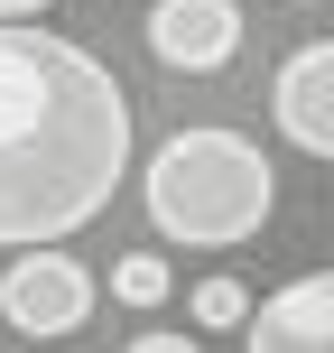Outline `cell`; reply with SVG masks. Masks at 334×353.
I'll return each mask as SVG.
<instances>
[{
    "label": "cell",
    "instance_id": "6da1fadb",
    "mask_svg": "<svg viewBox=\"0 0 334 353\" xmlns=\"http://www.w3.org/2000/svg\"><path fill=\"white\" fill-rule=\"evenodd\" d=\"M130 176V93L103 56L0 19V251L65 242Z\"/></svg>",
    "mask_w": 334,
    "mask_h": 353
},
{
    "label": "cell",
    "instance_id": "7a4b0ae2",
    "mask_svg": "<svg viewBox=\"0 0 334 353\" xmlns=\"http://www.w3.org/2000/svg\"><path fill=\"white\" fill-rule=\"evenodd\" d=\"M140 205L167 242L186 251H242L251 232L269 223L279 205V168L260 159V140L242 130H176V140L149 149V176H140Z\"/></svg>",
    "mask_w": 334,
    "mask_h": 353
},
{
    "label": "cell",
    "instance_id": "3957f363",
    "mask_svg": "<svg viewBox=\"0 0 334 353\" xmlns=\"http://www.w3.org/2000/svg\"><path fill=\"white\" fill-rule=\"evenodd\" d=\"M93 298H103V288H93V270L65 261L56 242H19V261L0 270V325H10V335H28V344L84 335Z\"/></svg>",
    "mask_w": 334,
    "mask_h": 353
},
{
    "label": "cell",
    "instance_id": "277c9868",
    "mask_svg": "<svg viewBox=\"0 0 334 353\" xmlns=\"http://www.w3.org/2000/svg\"><path fill=\"white\" fill-rule=\"evenodd\" d=\"M242 47V0H158L149 10V56L176 74H213Z\"/></svg>",
    "mask_w": 334,
    "mask_h": 353
},
{
    "label": "cell",
    "instance_id": "5b68a950",
    "mask_svg": "<svg viewBox=\"0 0 334 353\" xmlns=\"http://www.w3.org/2000/svg\"><path fill=\"white\" fill-rule=\"evenodd\" d=\"M269 112H279V140L306 149V159H334V47H298L269 84Z\"/></svg>",
    "mask_w": 334,
    "mask_h": 353
},
{
    "label": "cell",
    "instance_id": "8992f818",
    "mask_svg": "<svg viewBox=\"0 0 334 353\" xmlns=\"http://www.w3.org/2000/svg\"><path fill=\"white\" fill-rule=\"evenodd\" d=\"M242 344L251 353H325L334 344V279L306 270V279H288L279 298L242 307Z\"/></svg>",
    "mask_w": 334,
    "mask_h": 353
},
{
    "label": "cell",
    "instance_id": "52a82bcc",
    "mask_svg": "<svg viewBox=\"0 0 334 353\" xmlns=\"http://www.w3.org/2000/svg\"><path fill=\"white\" fill-rule=\"evenodd\" d=\"M167 261H158V251H121V261H112V298H121V307H140V316H149V307H167Z\"/></svg>",
    "mask_w": 334,
    "mask_h": 353
},
{
    "label": "cell",
    "instance_id": "ba28073f",
    "mask_svg": "<svg viewBox=\"0 0 334 353\" xmlns=\"http://www.w3.org/2000/svg\"><path fill=\"white\" fill-rule=\"evenodd\" d=\"M242 279H205V288H195V298H186V316L195 325H205V335H232V325H242Z\"/></svg>",
    "mask_w": 334,
    "mask_h": 353
},
{
    "label": "cell",
    "instance_id": "9c48e42d",
    "mask_svg": "<svg viewBox=\"0 0 334 353\" xmlns=\"http://www.w3.org/2000/svg\"><path fill=\"white\" fill-rule=\"evenodd\" d=\"M0 19H47V0H0Z\"/></svg>",
    "mask_w": 334,
    "mask_h": 353
},
{
    "label": "cell",
    "instance_id": "30bf717a",
    "mask_svg": "<svg viewBox=\"0 0 334 353\" xmlns=\"http://www.w3.org/2000/svg\"><path fill=\"white\" fill-rule=\"evenodd\" d=\"M298 10H316V0H298Z\"/></svg>",
    "mask_w": 334,
    "mask_h": 353
}]
</instances>
